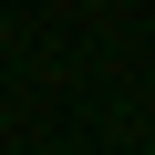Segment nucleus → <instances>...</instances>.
I'll list each match as a JSON object with an SVG mask.
<instances>
[]
</instances>
